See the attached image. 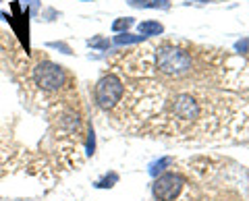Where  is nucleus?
I'll use <instances>...</instances> for the list:
<instances>
[{"instance_id":"1","label":"nucleus","mask_w":249,"mask_h":201,"mask_svg":"<svg viewBox=\"0 0 249 201\" xmlns=\"http://www.w3.org/2000/svg\"><path fill=\"white\" fill-rule=\"evenodd\" d=\"M245 65L241 56L201 46L183 75H119L124 94L108 112L110 122L181 143H249V102L241 96Z\"/></svg>"},{"instance_id":"2","label":"nucleus","mask_w":249,"mask_h":201,"mask_svg":"<svg viewBox=\"0 0 249 201\" xmlns=\"http://www.w3.org/2000/svg\"><path fill=\"white\" fill-rule=\"evenodd\" d=\"M185 176L175 201H249V168L227 158L197 156L175 162Z\"/></svg>"},{"instance_id":"3","label":"nucleus","mask_w":249,"mask_h":201,"mask_svg":"<svg viewBox=\"0 0 249 201\" xmlns=\"http://www.w3.org/2000/svg\"><path fill=\"white\" fill-rule=\"evenodd\" d=\"M27 71H29V79L44 94H65V91L75 89V81L67 68L52 63L48 58L37 60V63L27 67Z\"/></svg>"},{"instance_id":"4","label":"nucleus","mask_w":249,"mask_h":201,"mask_svg":"<svg viewBox=\"0 0 249 201\" xmlns=\"http://www.w3.org/2000/svg\"><path fill=\"white\" fill-rule=\"evenodd\" d=\"M123 94H124L123 79L114 73H106L104 77H100L96 87H93V100H96L100 110L104 112H112L121 104Z\"/></svg>"},{"instance_id":"5","label":"nucleus","mask_w":249,"mask_h":201,"mask_svg":"<svg viewBox=\"0 0 249 201\" xmlns=\"http://www.w3.org/2000/svg\"><path fill=\"white\" fill-rule=\"evenodd\" d=\"M175 168V164H173ZM185 184V176L178 168L175 170H166V172L158 174V179L152 184V197L154 201H175L183 191Z\"/></svg>"},{"instance_id":"6","label":"nucleus","mask_w":249,"mask_h":201,"mask_svg":"<svg viewBox=\"0 0 249 201\" xmlns=\"http://www.w3.org/2000/svg\"><path fill=\"white\" fill-rule=\"evenodd\" d=\"M127 4L133 9H170V0H127Z\"/></svg>"},{"instance_id":"7","label":"nucleus","mask_w":249,"mask_h":201,"mask_svg":"<svg viewBox=\"0 0 249 201\" xmlns=\"http://www.w3.org/2000/svg\"><path fill=\"white\" fill-rule=\"evenodd\" d=\"M137 29H139V35H143V37H154V35L164 34V25L158 21H143L137 25Z\"/></svg>"},{"instance_id":"8","label":"nucleus","mask_w":249,"mask_h":201,"mask_svg":"<svg viewBox=\"0 0 249 201\" xmlns=\"http://www.w3.org/2000/svg\"><path fill=\"white\" fill-rule=\"evenodd\" d=\"M145 37L143 35H133V34H121L114 37L116 46H129V44H143Z\"/></svg>"},{"instance_id":"9","label":"nucleus","mask_w":249,"mask_h":201,"mask_svg":"<svg viewBox=\"0 0 249 201\" xmlns=\"http://www.w3.org/2000/svg\"><path fill=\"white\" fill-rule=\"evenodd\" d=\"M173 164H175V158H162V160H158V162H154V164H152L150 174L152 176H158L162 172H166L168 166H173Z\"/></svg>"},{"instance_id":"10","label":"nucleus","mask_w":249,"mask_h":201,"mask_svg":"<svg viewBox=\"0 0 249 201\" xmlns=\"http://www.w3.org/2000/svg\"><path fill=\"white\" fill-rule=\"evenodd\" d=\"M116 183H119V174H116V172H110V174H106L104 179L96 181V189H110V187H114Z\"/></svg>"},{"instance_id":"11","label":"nucleus","mask_w":249,"mask_h":201,"mask_svg":"<svg viewBox=\"0 0 249 201\" xmlns=\"http://www.w3.org/2000/svg\"><path fill=\"white\" fill-rule=\"evenodd\" d=\"M133 19H131V17H123V19H116L114 23H112V32H116V34H119V32H127V29L131 27V25H133Z\"/></svg>"},{"instance_id":"12","label":"nucleus","mask_w":249,"mask_h":201,"mask_svg":"<svg viewBox=\"0 0 249 201\" xmlns=\"http://www.w3.org/2000/svg\"><path fill=\"white\" fill-rule=\"evenodd\" d=\"M88 44L91 46V48H102V50H106L108 46H110V42H108V40H102V37H93V40H89Z\"/></svg>"},{"instance_id":"13","label":"nucleus","mask_w":249,"mask_h":201,"mask_svg":"<svg viewBox=\"0 0 249 201\" xmlns=\"http://www.w3.org/2000/svg\"><path fill=\"white\" fill-rule=\"evenodd\" d=\"M235 50L239 54H249V37H245V40H241L235 44Z\"/></svg>"}]
</instances>
